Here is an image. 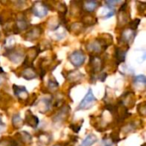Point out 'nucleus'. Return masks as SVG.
Returning <instances> with one entry per match:
<instances>
[{
  "label": "nucleus",
  "mask_w": 146,
  "mask_h": 146,
  "mask_svg": "<svg viewBox=\"0 0 146 146\" xmlns=\"http://www.w3.org/2000/svg\"><path fill=\"white\" fill-rule=\"evenodd\" d=\"M23 122L27 123V126H29L33 128H37V127L38 126V123H39V120L36 115H33L31 110H27L26 112L25 120L23 121Z\"/></svg>",
  "instance_id": "nucleus-9"
},
{
  "label": "nucleus",
  "mask_w": 146,
  "mask_h": 146,
  "mask_svg": "<svg viewBox=\"0 0 146 146\" xmlns=\"http://www.w3.org/2000/svg\"><path fill=\"white\" fill-rule=\"evenodd\" d=\"M101 146H114V143L109 138H104L102 140Z\"/></svg>",
  "instance_id": "nucleus-34"
},
{
  "label": "nucleus",
  "mask_w": 146,
  "mask_h": 146,
  "mask_svg": "<svg viewBox=\"0 0 146 146\" xmlns=\"http://www.w3.org/2000/svg\"><path fill=\"white\" fill-rule=\"evenodd\" d=\"M97 102V98L94 97L92 89H89V91L87 92V93L86 94V96L84 97V98L82 99V101L80 102V104H79V106L76 109V111L78 110H87L90 108H92Z\"/></svg>",
  "instance_id": "nucleus-1"
},
{
  "label": "nucleus",
  "mask_w": 146,
  "mask_h": 146,
  "mask_svg": "<svg viewBox=\"0 0 146 146\" xmlns=\"http://www.w3.org/2000/svg\"><path fill=\"white\" fill-rule=\"evenodd\" d=\"M136 37V31H133L130 28H127V29H124L123 32L121 33V37L120 38H118L119 42L123 44H127V46L132 44L134 40Z\"/></svg>",
  "instance_id": "nucleus-4"
},
{
  "label": "nucleus",
  "mask_w": 146,
  "mask_h": 146,
  "mask_svg": "<svg viewBox=\"0 0 146 146\" xmlns=\"http://www.w3.org/2000/svg\"><path fill=\"white\" fill-rule=\"evenodd\" d=\"M29 27V23L27 20V18L22 15L21 17H18L14 24V33H19L21 31L27 30Z\"/></svg>",
  "instance_id": "nucleus-8"
},
{
  "label": "nucleus",
  "mask_w": 146,
  "mask_h": 146,
  "mask_svg": "<svg viewBox=\"0 0 146 146\" xmlns=\"http://www.w3.org/2000/svg\"><path fill=\"white\" fill-rule=\"evenodd\" d=\"M68 60L75 68H80L85 62L86 55H85V53L82 50H77L73 51L68 56Z\"/></svg>",
  "instance_id": "nucleus-3"
},
{
  "label": "nucleus",
  "mask_w": 146,
  "mask_h": 146,
  "mask_svg": "<svg viewBox=\"0 0 146 146\" xmlns=\"http://www.w3.org/2000/svg\"><path fill=\"white\" fill-rule=\"evenodd\" d=\"M69 106L68 105H64L62 107V109L57 112V114L54 116L53 121L55 122H60V121H63L67 119L68 113H69Z\"/></svg>",
  "instance_id": "nucleus-11"
},
{
  "label": "nucleus",
  "mask_w": 146,
  "mask_h": 146,
  "mask_svg": "<svg viewBox=\"0 0 146 146\" xmlns=\"http://www.w3.org/2000/svg\"><path fill=\"white\" fill-rule=\"evenodd\" d=\"M42 32L43 30L40 27V26H34L32 28H30V30L24 35V38L27 41H30V42L35 41L40 37Z\"/></svg>",
  "instance_id": "nucleus-7"
},
{
  "label": "nucleus",
  "mask_w": 146,
  "mask_h": 146,
  "mask_svg": "<svg viewBox=\"0 0 146 146\" xmlns=\"http://www.w3.org/2000/svg\"><path fill=\"white\" fill-rule=\"evenodd\" d=\"M38 141L44 145H49L51 140H52V137L50 133H44V132H40L38 134Z\"/></svg>",
  "instance_id": "nucleus-20"
},
{
  "label": "nucleus",
  "mask_w": 146,
  "mask_h": 146,
  "mask_svg": "<svg viewBox=\"0 0 146 146\" xmlns=\"http://www.w3.org/2000/svg\"><path fill=\"white\" fill-rule=\"evenodd\" d=\"M127 50L122 49L121 47H117L115 49V56L116 58V61L118 63L121 62H124L126 60V56H127Z\"/></svg>",
  "instance_id": "nucleus-18"
},
{
  "label": "nucleus",
  "mask_w": 146,
  "mask_h": 146,
  "mask_svg": "<svg viewBox=\"0 0 146 146\" xmlns=\"http://www.w3.org/2000/svg\"><path fill=\"white\" fill-rule=\"evenodd\" d=\"M97 18L92 15V14H89V13H86L83 16H82V24L86 27V26H93L97 23Z\"/></svg>",
  "instance_id": "nucleus-17"
},
{
  "label": "nucleus",
  "mask_w": 146,
  "mask_h": 146,
  "mask_svg": "<svg viewBox=\"0 0 146 146\" xmlns=\"http://www.w3.org/2000/svg\"><path fill=\"white\" fill-rule=\"evenodd\" d=\"M89 66L92 70L91 74H98L104 68V61L100 56L92 54L90 56Z\"/></svg>",
  "instance_id": "nucleus-2"
},
{
  "label": "nucleus",
  "mask_w": 146,
  "mask_h": 146,
  "mask_svg": "<svg viewBox=\"0 0 146 146\" xmlns=\"http://www.w3.org/2000/svg\"><path fill=\"white\" fill-rule=\"evenodd\" d=\"M23 124H24V122H23V121H22V119H21V117L20 116L19 114H15V115H13V117H12V125H13V127L15 128L19 129L23 126Z\"/></svg>",
  "instance_id": "nucleus-24"
},
{
  "label": "nucleus",
  "mask_w": 146,
  "mask_h": 146,
  "mask_svg": "<svg viewBox=\"0 0 146 146\" xmlns=\"http://www.w3.org/2000/svg\"><path fill=\"white\" fill-rule=\"evenodd\" d=\"M140 21H141V20L139 19V18L131 21L129 22V27H128V28H130V29H132V30H133V31H136V29L138 28L139 25L140 24Z\"/></svg>",
  "instance_id": "nucleus-30"
},
{
  "label": "nucleus",
  "mask_w": 146,
  "mask_h": 146,
  "mask_svg": "<svg viewBox=\"0 0 146 146\" xmlns=\"http://www.w3.org/2000/svg\"><path fill=\"white\" fill-rule=\"evenodd\" d=\"M53 146H65V145H61V144H58V145H53Z\"/></svg>",
  "instance_id": "nucleus-38"
},
{
  "label": "nucleus",
  "mask_w": 146,
  "mask_h": 146,
  "mask_svg": "<svg viewBox=\"0 0 146 146\" xmlns=\"http://www.w3.org/2000/svg\"><path fill=\"white\" fill-rule=\"evenodd\" d=\"M15 136H17V139L21 142V143H24V144H30L33 140V137L30 133H28L27 132H20V133H17L15 134Z\"/></svg>",
  "instance_id": "nucleus-19"
},
{
  "label": "nucleus",
  "mask_w": 146,
  "mask_h": 146,
  "mask_svg": "<svg viewBox=\"0 0 146 146\" xmlns=\"http://www.w3.org/2000/svg\"><path fill=\"white\" fill-rule=\"evenodd\" d=\"M57 10L60 14V16H65L67 12V7L66 4L63 3H58L57 4Z\"/></svg>",
  "instance_id": "nucleus-28"
},
{
  "label": "nucleus",
  "mask_w": 146,
  "mask_h": 146,
  "mask_svg": "<svg viewBox=\"0 0 146 146\" xmlns=\"http://www.w3.org/2000/svg\"><path fill=\"white\" fill-rule=\"evenodd\" d=\"M48 86H49V89H50V91H56V90L58 88L59 84H58V82L56 81V80L55 78H52V79L50 80Z\"/></svg>",
  "instance_id": "nucleus-29"
},
{
  "label": "nucleus",
  "mask_w": 146,
  "mask_h": 146,
  "mask_svg": "<svg viewBox=\"0 0 146 146\" xmlns=\"http://www.w3.org/2000/svg\"><path fill=\"white\" fill-rule=\"evenodd\" d=\"M1 125H3V121H2V120H1V118H0V126Z\"/></svg>",
  "instance_id": "nucleus-39"
},
{
  "label": "nucleus",
  "mask_w": 146,
  "mask_h": 146,
  "mask_svg": "<svg viewBox=\"0 0 146 146\" xmlns=\"http://www.w3.org/2000/svg\"><path fill=\"white\" fill-rule=\"evenodd\" d=\"M15 38L12 37H9L8 39H5L3 42V47L5 49V50H12L15 48Z\"/></svg>",
  "instance_id": "nucleus-26"
},
{
  "label": "nucleus",
  "mask_w": 146,
  "mask_h": 146,
  "mask_svg": "<svg viewBox=\"0 0 146 146\" xmlns=\"http://www.w3.org/2000/svg\"><path fill=\"white\" fill-rule=\"evenodd\" d=\"M138 112L139 114L142 116V117H145L146 115V104L145 102H143L141 103L140 104H139L138 106Z\"/></svg>",
  "instance_id": "nucleus-31"
},
{
  "label": "nucleus",
  "mask_w": 146,
  "mask_h": 146,
  "mask_svg": "<svg viewBox=\"0 0 146 146\" xmlns=\"http://www.w3.org/2000/svg\"><path fill=\"white\" fill-rule=\"evenodd\" d=\"M99 4H100V3L98 1H93V0L92 1H86L83 3V5L81 7H83V9H85V11L86 13L91 14L97 9V8L99 6Z\"/></svg>",
  "instance_id": "nucleus-13"
},
{
  "label": "nucleus",
  "mask_w": 146,
  "mask_h": 146,
  "mask_svg": "<svg viewBox=\"0 0 146 146\" xmlns=\"http://www.w3.org/2000/svg\"><path fill=\"white\" fill-rule=\"evenodd\" d=\"M106 78H107V74L106 73H103L101 74H98V79L99 80H101L102 82H104L106 80Z\"/></svg>",
  "instance_id": "nucleus-36"
},
{
  "label": "nucleus",
  "mask_w": 146,
  "mask_h": 146,
  "mask_svg": "<svg viewBox=\"0 0 146 146\" xmlns=\"http://www.w3.org/2000/svg\"><path fill=\"white\" fill-rule=\"evenodd\" d=\"M3 56H7L14 63H19L20 62H21V60L24 57L23 52L20 50H16L15 48L12 50H5L3 53Z\"/></svg>",
  "instance_id": "nucleus-5"
},
{
  "label": "nucleus",
  "mask_w": 146,
  "mask_h": 146,
  "mask_svg": "<svg viewBox=\"0 0 146 146\" xmlns=\"http://www.w3.org/2000/svg\"><path fill=\"white\" fill-rule=\"evenodd\" d=\"M81 127H82V123H80L79 125L74 123V124H71V125L69 126L70 129H71L74 133H78L80 132V130L81 129Z\"/></svg>",
  "instance_id": "nucleus-32"
},
{
  "label": "nucleus",
  "mask_w": 146,
  "mask_h": 146,
  "mask_svg": "<svg viewBox=\"0 0 146 146\" xmlns=\"http://www.w3.org/2000/svg\"><path fill=\"white\" fill-rule=\"evenodd\" d=\"M13 91L15 95L17 97L19 100H27L28 98V92L25 86H20L16 85H13Z\"/></svg>",
  "instance_id": "nucleus-10"
},
{
  "label": "nucleus",
  "mask_w": 146,
  "mask_h": 146,
  "mask_svg": "<svg viewBox=\"0 0 146 146\" xmlns=\"http://www.w3.org/2000/svg\"><path fill=\"white\" fill-rule=\"evenodd\" d=\"M129 20V15L128 13L125 11H120L119 16H118V23L121 26H124L125 24H127Z\"/></svg>",
  "instance_id": "nucleus-25"
},
{
  "label": "nucleus",
  "mask_w": 146,
  "mask_h": 146,
  "mask_svg": "<svg viewBox=\"0 0 146 146\" xmlns=\"http://www.w3.org/2000/svg\"><path fill=\"white\" fill-rule=\"evenodd\" d=\"M138 3H139V5L140 6H139V10L140 11V12H145V3H143V2H138Z\"/></svg>",
  "instance_id": "nucleus-35"
},
{
  "label": "nucleus",
  "mask_w": 146,
  "mask_h": 146,
  "mask_svg": "<svg viewBox=\"0 0 146 146\" xmlns=\"http://www.w3.org/2000/svg\"><path fill=\"white\" fill-rule=\"evenodd\" d=\"M32 11L34 14V15H36L39 18H43L47 15L48 9L45 5L44 2L38 1L33 3V5L32 7Z\"/></svg>",
  "instance_id": "nucleus-6"
},
{
  "label": "nucleus",
  "mask_w": 146,
  "mask_h": 146,
  "mask_svg": "<svg viewBox=\"0 0 146 146\" xmlns=\"http://www.w3.org/2000/svg\"><path fill=\"white\" fill-rule=\"evenodd\" d=\"M21 75L24 79L30 80H33L37 77V72L33 67H28V68H26L22 71Z\"/></svg>",
  "instance_id": "nucleus-16"
},
{
  "label": "nucleus",
  "mask_w": 146,
  "mask_h": 146,
  "mask_svg": "<svg viewBox=\"0 0 146 146\" xmlns=\"http://www.w3.org/2000/svg\"><path fill=\"white\" fill-rule=\"evenodd\" d=\"M68 81L70 82H78L80 81L82 78H83V74L79 71V70H73L68 72V74L67 75L64 76Z\"/></svg>",
  "instance_id": "nucleus-14"
},
{
  "label": "nucleus",
  "mask_w": 146,
  "mask_h": 146,
  "mask_svg": "<svg viewBox=\"0 0 146 146\" xmlns=\"http://www.w3.org/2000/svg\"><path fill=\"white\" fill-rule=\"evenodd\" d=\"M69 27H70V29H69L70 32L74 33L75 35H78L84 30L85 26L80 21V22H74V23H72Z\"/></svg>",
  "instance_id": "nucleus-21"
},
{
  "label": "nucleus",
  "mask_w": 146,
  "mask_h": 146,
  "mask_svg": "<svg viewBox=\"0 0 146 146\" xmlns=\"http://www.w3.org/2000/svg\"><path fill=\"white\" fill-rule=\"evenodd\" d=\"M50 105H51L50 99H47V98L41 99L38 103H37V106L40 113H46L50 110Z\"/></svg>",
  "instance_id": "nucleus-15"
},
{
  "label": "nucleus",
  "mask_w": 146,
  "mask_h": 146,
  "mask_svg": "<svg viewBox=\"0 0 146 146\" xmlns=\"http://www.w3.org/2000/svg\"><path fill=\"white\" fill-rule=\"evenodd\" d=\"M110 139H111V141L114 144L115 143H118L121 140V139L119 138V133L117 132H113L111 133V135H110Z\"/></svg>",
  "instance_id": "nucleus-33"
},
{
  "label": "nucleus",
  "mask_w": 146,
  "mask_h": 146,
  "mask_svg": "<svg viewBox=\"0 0 146 146\" xmlns=\"http://www.w3.org/2000/svg\"><path fill=\"white\" fill-rule=\"evenodd\" d=\"M0 146H17V143L12 139H2L0 140Z\"/></svg>",
  "instance_id": "nucleus-27"
},
{
  "label": "nucleus",
  "mask_w": 146,
  "mask_h": 146,
  "mask_svg": "<svg viewBox=\"0 0 146 146\" xmlns=\"http://www.w3.org/2000/svg\"><path fill=\"white\" fill-rule=\"evenodd\" d=\"M133 85H134L135 86H137V88H139V86H142V87L145 89L146 85L145 76L143 75V74L135 76V77L133 78Z\"/></svg>",
  "instance_id": "nucleus-23"
},
{
  "label": "nucleus",
  "mask_w": 146,
  "mask_h": 146,
  "mask_svg": "<svg viewBox=\"0 0 146 146\" xmlns=\"http://www.w3.org/2000/svg\"><path fill=\"white\" fill-rule=\"evenodd\" d=\"M98 141V138L96 135L91 133L86 136V138L82 141L80 146H92L96 142Z\"/></svg>",
  "instance_id": "nucleus-22"
},
{
  "label": "nucleus",
  "mask_w": 146,
  "mask_h": 146,
  "mask_svg": "<svg viewBox=\"0 0 146 146\" xmlns=\"http://www.w3.org/2000/svg\"><path fill=\"white\" fill-rule=\"evenodd\" d=\"M4 80H5V76H4V75H3V74H2V75H0V85L4 81Z\"/></svg>",
  "instance_id": "nucleus-37"
},
{
  "label": "nucleus",
  "mask_w": 146,
  "mask_h": 146,
  "mask_svg": "<svg viewBox=\"0 0 146 146\" xmlns=\"http://www.w3.org/2000/svg\"><path fill=\"white\" fill-rule=\"evenodd\" d=\"M86 50L92 53H97L99 54L102 52L103 50V47L101 45V44L98 42V40H93V41H90L86 44Z\"/></svg>",
  "instance_id": "nucleus-12"
}]
</instances>
